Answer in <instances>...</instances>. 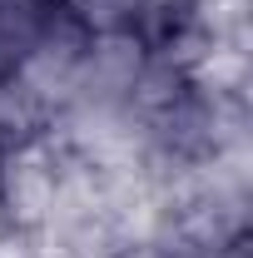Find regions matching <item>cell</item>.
<instances>
[{
    "instance_id": "2",
    "label": "cell",
    "mask_w": 253,
    "mask_h": 258,
    "mask_svg": "<svg viewBox=\"0 0 253 258\" xmlns=\"http://www.w3.org/2000/svg\"><path fill=\"white\" fill-rule=\"evenodd\" d=\"M60 194V159L45 139L0 149V214L15 238H30L50 224Z\"/></svg>"
},
{
    "instance_id": "4",
    "label": "cell",
    "mask_w": 253,
    "mask_h": 258,
    "mask_svg": "<svg viewBox=\"0 0 253 258\" xmlns=\"http://www.w3.org/2000/svg\"><path fill=\"white\" fill-rule=\"evenodd\" d=\"M194 90V80L179 70V64H169V60H159V55H149V60L139 64V75H134V85H129V95H124V109L139 119V124L149 129L154 119H164L179 99Z\"/></svg>"
},
{
    "instance_id": "11",
    "label": "cell",
    "mask_w": 253,
    "mask_h": 258,
    "mask_svg": "<svg viewBox=\"0 0 253 258\" xmlns=\"http://www.w3.org/2000/svg\"><path fill=\"white\" fill-rule=\"evenodd\" d=\"M15 60H20V50L0 40V80H10V75H15Z\"/></svg>"
},
{
    "instance_id": "5",
    "label": "cell",
    "mask_w": 253,
    "mask_h": 258,
    "mask_svg": "<svg viewBox=\"0 0 253 258\" xmlns=\"http://www.w3.org/2000/svg\"><path fill=\"white\" fill-rule=\"evenodd\" d=\"M45 124H50V114L15 80H0V149H15L25 139H40Z\"/></svg>"
},
{
    "instance_id": "1",
    "label": "cell",
    "mask_w": 253,
    "mask_h": 258,
    "mask_svg": "<svg viewBox=\"0 0 253 258\" xmlns=\"http://www.w3.org/2000/svg\"><path fill=\"white\" fill-rule=\"evenodd\" d=\"M85 40H90V35L80 30L65 10H55L50 25L35 35L30 45L20 50V60H15V75H10V80H15L50 119L75 104V75H80Z\"/></svg>"
},
{
    "instance_id": "3",
    "label": "cell",
    "mask_w": 253,
    "mask_h": 258,
    "mask_svg": "<svg viewBox=\"0 0 253 258\" xmlns=\"http://www.w3.org/2000/svg\"><path fill=\"white\" fill-rule=\"evenodd\" d=\"M144 60H149V50H144V40L134 30L90 35L85 40V55H80V75H75V104L119 109Z\"/></svg>"
},
{
    "instance_id": "12",
    "label": "cell",
    "mask_w": 253,
    "mask_h": 258,
    "mask_svg": "<svg viewBox=\"0 0 253 258\" xmlns=\"http://www.w3.org/2000/svg\"><path fill=\"white\" fill-rule=\"evenodd\" d=\"M5 233H10V228H5V214H0V238H5Z\"/></svg>"
},
{
    "instance_id": "9",
    "label": "cell",
    "mask_w": 253,
    "mask_h": 258,
    "mask_svg": "<svg viewBox=\"0 0 253 258\" xmlns=\"http://www.w3.org/2000/svg\"><path fill=\"white\" fill-rule=\"evenodd\" d=\"M109 258H169V243L164 238H124Z\"/></svg>"
},
{
    "instance_id": "8",
    "label": "cell",
    "mask_w": 253,
    "mask_h": 258,
    "mask_svg": "<svg viewBox=\"0 0 253 258\" xmlns=\"http://www.w3.org/2000/svg\"><path fill=\"white\" fill-rule=\"evenodd\" d=\"M169 258H253L248 238L223 243V248H204V243H169Z\"/></svg>"
},
{
    "instance_id": "7",
    "label": "cell",
    "mask_w": 253,
    "mask_h": 258,
    "mask_svg": "<svg viewBox=\"0 0 253 258\" xmlns=\"http://www.w3.org/2000/svg\"><path fill=\"white\" fill-rule=\"evenodd\" d=\"M55 10H60V0H0V40L25 50L35 35L50 25Z\"/></svg>"
},
{
    "instance_id": "6",
    "label": "cell",
    "mask_w": 253,
    "mask_h": 258,
    "mask_svg": "<svg viewBox=\"0 0 253 258\" xmlns=\"http://www.w3.org/2000/svg\"><path fill=\"white\" fill-rule=\"evenodd\" d=\"M60 10L85 35H114V30H134L144 0H60Z\"/></svg>"
},
{
    "instance_id": "10",
    "label": "cell",
    "mask_w": 253,
    "mask_h": 258,
    "mask_svg": "<svg viewBox=\"0 0 253 258\" xmlns=\"http://www.w3.org/2000/svg\"><path fill=\"white\" fill-rule=\"evenodd\" d=\"M25 258H85V253L65 248V243H55V238H45V233H30V238H25Z\"/></svg>"
}]
</instances>
